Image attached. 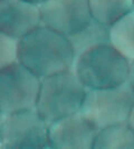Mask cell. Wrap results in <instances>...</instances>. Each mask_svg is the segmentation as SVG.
Returning a JSON list of instances; mask_svg holds the SVG:
<instances>
[{
	"mask_svg": "<svg viewBox=\"0 0 134 149\" xmlns=\"http://www.w3.org/2000/svg\"><path fill=\"white\" fill-rule=\"evenodd\" d=\"M1 40V56H0V68L8 66L15 61H18V40L7 35L0 33Z\"/></svg>",
	"mask_w": 134,
	"mask_h": 149,
	"instance_id": "14",
	"label": "cell"
},
{
	"mask_svg": "<svg viewBox=\"0 0 134 149\" xmlns=\"http://www.w3.org/2000/svg\"><path fill=\"white\" fill-rule=\"evenodd\" d=\"M93 148H134V130L128 121L104 127L97 131Z\"/></svg>",
	"mask_w": 134,
	"mask_h": 149,
	"instance_id": "11",
	"label": "cell"
},
{
	"mask_svg": "<svg viewBox=\"0 0 134 149\" xmlns=\"http://www.w3.org/2000/svg\"><path fill=\"white\" fill-rule=\"evenodd\" d=\"M39 9L41 25L67 37L81 32L93 21L88 0H47Z\"/></svg>",
	"mask_w": 134,
	"mask_h": 149,
	"instance_id": "7",
	"label": "cell"
},
{
	"mask_svg": "<svg viewBox=\"0 0 134 149\" xmlns=\"http://www.w3.org/2000/svg\"><path fill=\"white\" fill-rule=\"evenodd\" d=\"M132 2H133V7H134V0H132Z\"/></svg>",
	"mask_w": 134,
	"mask_h": 149,
	"instance_id": "18",
	"label": "cell"
},
{
	"mask_svg": "<svg viewBox=\"0 0 134 149\" xmlns=\"http://www.w3.org/2000/svg\"><path fill=\"white\" fill-rule=\"evenodd\" d=\"M98 128L81 111L49 125L51 148H93Z\"/></svg>",
	"mask_w": 134,
	"mask_h": 149,
	"instance_id": "8",
	"label": "cell"
},
{
	"mask_svg": "<svg viewBox=\"0 0 134 149\" xmlns=\"http://www.w3.org/2000/svg\"><path fill=\"white\" fill-rule=\"evenodd\" d=\"M17 58L39 78L74 69L76 54L69 38L39 26L18 40Z\"/></svg>",
	"mask_w": 134,
	"mask_h": 149,
	"instance_id": "1",
	"label": "cell"
},
{
	"mask_svg": "<svg viewBox=\"0 0 134 149\" xmlns=\"http://www.w3.org/2000/svg\"><path fill=\"white\" fill-rule=\"evenodd\" d=\"M88 3L93 19L109 28L134 10L132 0H88Z\"/></svg>",
	"mask_w": 134,
	"mask_h": 149,
	"instance_id": "10",
	"label": "cell"
},
{
	"mask_svg": "<svg viewBox=\"0 0 134 149\" xmlns=\"http://www.w3.org/2000/svg\"><path fill=\"white\" fill-rule=\"evenodd\" d=\"M109 42L130 61L134 60V10L109 28Z\"/></svg>",
	"mask_w": 134,
	"mask_h": 149,
	"instance_id": "12",
	"label": "cell"
},
{
	"mask_svg": "<svg viewBox=\"0 0 134 149\" xmlns=\"http://www.w3.org/2000/svg\"><path fill=\"white\" fill-rule=\"evenodd\" d=\"M26 2H29V3H32V5H36V6H40L43 5L44 2H46L47 0H24Z\"/></svg>",
	"mask_w": 134,
	"mask_h": 149,
	"instance_id": "17",
	"label": "cell"
},
{
	"mask_svg": "<svg viewBox=\"0 0 134 149\" xmlns=\"http://www.w3.org/2000/svg\"><path fill=\"white\" fill-rule=\"evenodd\" d=\"M134 106V91L124 84L105 89H89L81 112L102 129L111 125L128 121Z\"/></svg>",
	"mask_w": 134,
	"mask_h": 149,
	"instance_id": "4",
	"label": "cell"
},
{
	"mask_svg": "<svg viewBox=\"0 0 134 149\" xmlns=\"http://www.w3.org/2000/svg\"><path fill=\"white\" fill-rule=\"evenodd\" d=\"M88 89L74 69L41 78L36 110L48 125L81 111Z\"/></svg>",
	"mask_w": 134,
	"mask_h": 149,
	"instance_id": "3",
	"label": "cell"
},
{
	"mask_svg": "<svg viewBox=\"0 0 134 149\" xmlns=\"http://www.w3.org/2000/svg\"><path fill=\"white\" fill-rule=\"evenodd\" d=\"M41 26L39 6L24 0H0V32L19 40Z\"/></svg>",
	"mask_w": 134,
	"mask_h": 149,
	"instance_id": "9",
	"label": "cell"
},
{
	"mask_svg": "<svg viewBox=\"0 0 134 149\" xmlns=\"http://www.w3.org/2000/svg\"><path fill=\"white\" fill-rule=\"evenodd\" d=\"M1 148H51L49 125L34 109L1 116Z\"/></svg>",
	"mask_w": 134,
	"mask_h": 149,
	"instance_id": "6",
	"label": "cell"
},
{
	"mask_svg": "<svg viewBox=\"0 0 134 149\" xmlns=\"http://www.w3.org/2000/svg\"><path fill=\"white\" fill-rule=\"evenodd\" d=\"M128 86L132 88L134 91V60L130 61V69H128Z\"/></svg>",
	"mask_w": 134,
	"mask_h": 149,
	"instance_id": "15",
	"label": "cell"
},
{
	"mask_svg": "<svg viewBox=\"0 0 134 149\" xmlns=\"http://www.w3.org/2000/svg\"><path fill=\"white\" fill-rule=\"evenodd\" d=\"M130 60L111 42L94 46L75 60L74 71L87 89H105L128 82Z\"/></svg>",
	"mask_w": 134,
	"mask_h": 149,
	"instance_id": "2",
	"label": "cell"
},
{
	"mask_svg": "<svg viewBox=\"0 0 134 149\" xmlns=\"http://www.w3.org/2000/svg\"><path fill=\"white\" fill-rule=\"evenodd\" d=\"M128 123V125L132 127V129L134 130V106L132 107V110H131V112H130Z\"/></svg>",
	"mask_w": 134,
	"mask_h": 149,
	"instance_id": "16",
	"label": "cell"
},
{
	"mask_svg": "<svg viewBox=\"0 0 134 149\" xmlns=\"http://www.w3.org/2000/svg\"><path fill=\"white\" fill-rule=\"evenodd\" d=\"M41 78L15 61L0 68L1 116L36 108Z\"/></svg>",
	"mask_w": 134,
	"mask_h": 149,
	"instance_id": "5",
	"label": "cell"
},
{
	"mask_svg": "<svg viewBox=\"0 0 134 149\" xmlns=\"http://www.w3.org/2000/svg\"><path fill=\"white\" fill-rule=\"evenodd\" d=\"M68 38L74 47L77 58L85 50L94 46L109 42V28L93 19L84 30Z\"/></svg>",
	"mask_w": 134,
	"mask_h": 149,
	"instance_id": "13",
	"label": "cell"
}]
</instances>
